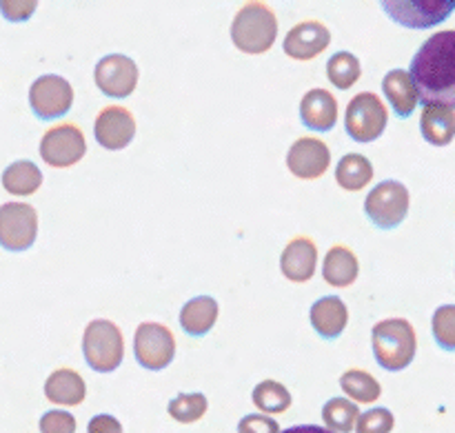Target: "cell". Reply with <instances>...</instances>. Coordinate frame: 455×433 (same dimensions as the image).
Masks as SVG:
<instances>
[{"mask_svg":"<svg viewBox=\"0 0 455 433\" xmlns=\"http://www.w3.org/2000/svg\"><path fill=\"white\" fill-rule=\"evenodd\" d=\"M373 180V164L363 154L342 156L336 167V182L347 191H360Z\"/></svg>","mask_w":455,"mask_h":433,"instance_id":"obj_25","label":"cell"},{"mask_svg":"<svg viewBox=\"0 0 455 433\" xmlns=\"http://www.w3.org/2000/svg\"><path fill=\"white\" fill-rule=\"evenodd\" d=\"M318 267V247L307 236L289 240L280 256V271L291 283H309Z\"/></svg>","mask_w":455,"mask_h":433,"instance_id":"obj_16","label":"cell"},{"mask_svg":"<svg viewBox=\"0 0 455 433\" xmlns=\"http://www.w3.org/2000/svg\"><path fill=\"white\" fill-rule=\"evenodd\" d=\"M29 105L36 118L40 120H56L69 114L74 105V89L69 80L56 74H44L34 80L29 87Z\"/></svg>","mask_w":455,"mask_h":433,"instance_id":"obj_10","label":"cell"},{"mask_svg":"<svg viewBox=\"0 0 455 433\" xmlns=\"http://www.w3.org/2000/svg\"><path fill=\"white\" fill-rule=\"evenodd\" d=\"M251 398L262 413H284L291 407V394L278 381H262L256 385Z\"/></svg>","mask_w":455,"mask_h":433,"instance_id":"obj_29","label":"cell"},{"mask_svg":"<svg viewBox=\"0 0 455 433\" xmlns=\"http://www.w3.org/2000/svg\"><path fill=\"white\" fill-rule=\"evenodd\" d=\"M238 433H280V425L269 413H249L240 421Z\"/></svg>","mask_w":455,"mask_h":433,"instance_id":"obj_35","label":"cell"},{"mask_svg":"<svg viewBox=\"0 0 455 433\" xmlns=\"http://www.w3.org/2000/svg\"><path fill=\"white\" fill-rule=\"evenodd\" d=\"M93 136H96L98 145L105 149H124L136 136V118L132 116V111L120 105L105 107L93 124Z\"/></svg>","mask_w":455,"mask_h":433,"instance_id":"obj_14","label":"cell"},{"mask_svg":"<svg viewBox=\"0 0 455 433\" xmlns=\"http://www.w3.org/2000/svg\"><path fill=\"white\" fill-rule=\"evenodd\" d=\"M395 425V418L389 409L385 407H378V409H369L360 416L358 427L355 431L358 433H389L394 429Z\"/></svg>","mask_w":455,"mask_h":433,"instance_id":"obj_32","label":"cell"},{"mask_svg":"<svg viewBox=\"0 0 455 433\" xmlns=\"http://www.w3.org/2000/svg\"><path fill=\"white\" fill-rule=\"evenodd\" d=\"M133 354L138 365L149 372L169 367L176 356V338L172 329L160 323H142L133 336Z\"/></svg>","mask_w":455,"mask_h":433,"instance_id":"obj_8","label":"cell"},{"mask_svg":"<svg viewBox=\"0 0 455 433\" xmlns=\"http://www.w3.org/2000/svg\"><path fill=\"white\" fill-rule=\"evenodd\" d=\"M87 151L84 133L76 124L65 123L47 129L40 140V158L56 169H67L78 164Z\"/></svg>","mask_w":455,"mask_h":433,"instance_id":"obj_11","label":"cell"},{"mask_svg":"<svg viewBox=\"0 0 455 433\" xmlns=\"http://www.w3.org/2000/svg\"><path fill=\"white\" fill-rule=\"evenodd\" d=\"M371 347L378 365L387 372H403L418 351L416 329L404 318H387L373 327Z\"/></svg>","mask_w":455,"mask_h":433,"instance_id":"obj_2","label":"cell"},{"mask_svg":"<svg viewBox=\"0 0 455 433\" xmlns=\"http://www.w3.org/2000/svg\"><path fill=\"white\" fill-rule=\"evenodd\" d=\"M389 111L380 98L371 92H363L347 105L345 129L355 142H373L385 133Z\"/></svg>","mask_w":455,"mask_h":433,"instance_id":"obj_6","label":"cell"},{"mask_svg":"<svg viewBox=\"0 0 455 433\" xmlns=\"http://www.w3.org/2000/svg\"><path fill=\"white\" fill-rule=\"evenodd\" d=\"M420 132L429 145L447 147L455 138V107L425 105L420 116Z\"/></svg>","mask_w":455,"mask_h":433,"instance_id":"obj_22","label":"cell"},{"mask_svg":"<svg viewBox=\"0 0 455 433\" xmlns=\"http://www.w3.org/2000/svg\"><path fill=\"white\" fill-rule=\"evenodd\" d=\"M44 396L49 403L62 405V407H76L87 396V385L83 376L74 369H56L44 382Z\"/></svg>","mask_w":455,"mask_h":433,"instance_id":"obj_20","label":"cell"},{"mask_svg":"<svg viewBox=\"0 0 455 433\" xmlns=\"http://www.w3.org/2000/svg\"><path fill=\"white\" fill-rule=\"evenodd\" d=\"M331 43V31L318 20L298 22L296 27L289 29L284 36V53L293 60H311L320 56Z\"/></svg>","mask_w":455,"mask_h":433,"instance_id":"obj_15","label":"cell"},{"mask_svg":"<svg viewBox=\"0 0 455 433\" xmlns=\"http://www.w3.org/2000/svg\"><path fill=\"white\" fill-rule=\"evenodd\" d=\"M278 36V20L271 7L260 0H249L231 22V40L243 53H267Z\"/></svg>","mask_w":455,"mask_h":433,"instance_id":"obj_3","label":"cell"},{"mask_svg":"<svg viewBox=\"0 0 455 433\" xmlns=\"http://www.w3.org/2000/svg\"><path fill=\"white\" fill-rule=\"evenodd\" d=\"M309 318L320 338H324V341H336L345 332L347 323H349V309H347L342 298L324 296L311 305Z\"/></svg>","mask_w":455,"mask_h":433,"instance_id":"obj_18","label":"cell"},{"mask_svg":"<svg viewBox=\"0 0 455 433\" xmlns=\"http://www.w3.org/2000/svg\"><path fill=\"white\" fill-rule=\"evenodd\" d=\"M300 120L311 132H331L338 123V100L327 89H311L300 100Z\"/></svg>","mask_w":455,"mask_h":433,"instance_id":"obj_17","label":"cell"},{"mask_svg":"<svg viewBox=\"0 0 455 433\" xmlns=\"http://www.w3.org/2000/svg\"><path fill=\"white\" fill-rule=\"evenodd\" d=\"M87 433H123V425L114 416L100 413V416H93L89 421Z\"/></svg>","mask_w":455,"mask_h":433,"instance_id":"obj_36","label":"cell"},{"mask_svg":"<svg viewBox=\"0 0 455 433\" xmlns=\"http://www.w3.org/2000/svg\"><path fill=\"white\" fill-rule=\"evenodd\" d=\"M360 76H363V67H360V60L351 52H338L329 58L327 78L340 92L354 87L360 80Z\"/></svg>","mask_w":455,"mask_h":433,"instance_id":"obj_28","label":"cell"},{"mask_svg":"<svg viewBox=\"0 0 455 433\" xmlns=\"http://www.w3.org/2000/svg\"><path fill=\"white\" fill-rule=\"evenodd\" d=\"M340 387L351 400L363 405L376 403L382 396L380 382H378L371 373L364 372V369H349V372L342 373Z\"/></svg>","mask_w":455,"mask_h":433,"instance_id":"obj_26","label":"cell"},{"mask_svg":"<svg viewBox=\"0 0 455 433\" xmlns=\"http://www.w3.org/2000/svg\"><path fill=\"white\" fill-rule=\"evenodd\" d=\"M218 311H220V307H218L216 298H191V301L180 309V327L185 329L187 336L191 338L207 336L213 329V325H216Z\"/></svg>","mask_w":455,"mask_h":433,"instance_id":"obj_23","label":"cell"},{"mask_svg":"<svg viewBox=\"0 0 455 433\" xmlns=\"http://www.w3.org/2000/svg\"><path fill=\"white\" fill-rule=\"evenodd\" d=\"M40 433H76V418L69 412L53 409L40 418Z\"/></svg>","mask_w":455,"mask_h":433,"instance_id":"obj_33","label":"cell"},{"mask_svg":"<svg viewBox=\"0 0 455 433\" xmlns=\"http://www.w3.org/2000/svg\"><path fill=\"white\" fill-rule=\"evenodd\" d=\"M38 0H0L3 16L9 22H27L36 13Z\"/></svg>","mask_w":455,"mask_h":433,"instance_id":"obj_34","label":"cell"},{"mask_svg":"<svg viewBox=\"0 0 455 433\" xmlns=\"http://www.w3.org/2000/svg\"><path fill=\"white\" fill-rule=\"evenodd\" d=\"M331 164V151L327 142L318 140L314 136L298 138L287 154V167L300 180H318L324 176Z\"/></svg>","mask_w":455,"mask_h":433,"instance_id":"obj_13","label":"cell"},{"mask_svg":"<svg viewBox=\"0 0 455 433\" xmlns=\"http://www.w3.org/2000/svg\"><path fill=\"white\" fill-rule=\"evenodd\" d=\"M38 236V213L27 203H4L0 207V245L13 253L27 252Z\"/></svg>","mask_w":455,"mask_h":433,"instance_id":"obj_9","label":"cell"},{"mask_svg":"<svg viewBox=\"0 0 455 433\" xmlns=\"http://www.w3.org/2000/svg\"><path fill=\"white\" fill-rule=\"evenodd\" d=\"M360 274V262L355 253L345 245H333L327 252L323 262V278L324 283L336 289L351 287Z\"/></svg>","mask_w":455,"mask_h":433,"instance_id":"obj_21","label":"cell"},{"mask_svg":"<svg viewBox=\"0 0 455 433\" xmlns=\"http://www.w3.org/2000/svg\"><path fill=\"white\" fill-rule=\"evenodd\" d=\"M409 189L398 180H385L369 191L364 200V213L378 229H395L409 213Z\"/></svg>","mask_w":455,"mask_h":433,"instance_id":"obj_5","label":"cell"},{"mask_svg":"<svg viewBox=\"0 0 455 433\" xmlns=\"http://www.w3.org/2000/svg\"><path fill=\"white\" fill-rule=\"evenodd\" d=\"M382 92L389 100L391 111L398 118H409L416 111L420 93H418L416 83L411 78V71L407 69H391L382 80Z\"/></svg>","mask_w":455,"mask_h":433,"instance_id":"obj_19","label":"cell"},{"mask_svg":"<svg viewBox=\"0 0 455 433\" xmlns=\"http://www.w3.org/2000/svg\"><path fill=\"white\" fill-rule=\"evenodd\" d=\"M409 71L425 105L455 107V29L427 38Z\"/></svg>","mask_w":455,"mask_h":433,"instance_id":"obj_1","label":"cell"},{"mask_svg":"<svg viewBox=\"0 0 455 433\" xmlns=\"http://www.w3.org/2000/svg\"><path fill=\"white\" fill-rule=\"evenodd\" d=\"M138 76H140L138 65L124 53H109V56L100 58L93 69L98 89L111 98L132 96L136 92Z\"/></svg>","mask_w":455,"mask_h":433,"instance_id":"obj_12","label":"cell"},{"mask_svg":"<svg viewBox=\"0 0 455 433\" xmlns=\"http://www.w3.org/2000/svg\"><path fill=\"white\" fill-rule=\"evenodd\" d=\"M83 354L93 372H116L124 358V338L118 325L105 318L92 320L83 333Z\"/></svg>","mask_w":455,"mask_h":433,"instance_id":"obj_4","label":"cell"},{"mask_svg":"<svg viewBox=\"0 0 455 433\" xmlns=\"http://www.w3.org/2000/svg\"><path fill=\"white\" fill-rule=\"evenodd\" d=\"M283 433H336V431L324 429V427H318V425H298V427H291V429H284Z\"/></svg>","mask_w":455,"mask_h":433,"instance_id":"obj_37","label":"cell"},{"mask_svg":"<svg viewBox=\"0 0 455 433\" xmlns=\"http://www.w3.org/2000/svg\"><path fill=\"white\" fill-rule=\"evenodd\" d=\"M43 185V172L31 160H16L3 172V187L12 196H31Z\"/></svg>","mask_w":455,"mask_h":433,"instance_id":"obj_24","label":"cell"},{"mask_svg":"<svg viewBox=\"0 0 455 433\" xmlns=\"http://www.w3.org/2000/svg\"><path fill=\"white\" fill-rule=\"evenodd\" d=\"M380 7L395 25L431 29L455 12V0H380Z\"/></svg>","mask_w":455,"mask_h":433,"instance_id":"obj_7","label":"cell"},{"mask_svg":"<svg viewBox=\"0 0 455 433\" xmlns=\"http://www.w3.org/2000/svg\"><path fill=\"white\" fill-rule=\"evenodd\" d=\"M207 398L203 394H180L169 403V416L180 425H191L207 413Z\"/></svg>","mask_w":455,"mask_h":433,"instance_id":"obj_30","label":"cell"},{"mask_svg":"<svg viewBox=\"0 0 455 433\" xmlns=\"http://www.w3.org/2000/svg\"><path fill=\"white\" fill-rule=\"evenodd\" d=\"M434 338L444 351H455V305H443L435 309L431 320Z\"/></svg>","mask_w":455,"mask_h":433,"instance_id":"obj_31","label":"cell"},{"mask_svg":"<svg viewBox=\"0 0 455 433\" xmlns=\"http://www.w3.org/2000/svg\"><path fill=\"white\" fill-rule=\"evenodd\" d=\"M323 421L327 429L336 433H351L358 427L360 409L355 400L331 398L323 407Z\"/></svg>","mask_w":455,"mask_h":433,"instance_id":"obj_27","label":"cell"}]
</instances>
